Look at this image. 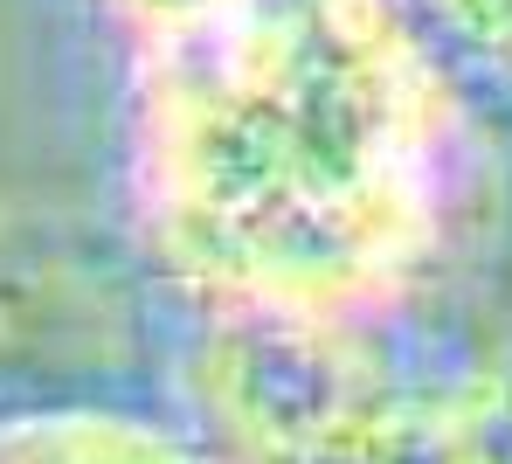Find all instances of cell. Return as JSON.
<instances>
[{
	"label": "cell",
	"instance_id": "1",
	"mask_svg": "<svg viewBox=\"0 0 512 464\" xmlns=\"http://www.w3.org/2000/svg\"><path fill=\"white\" fill-rule=\"evenodd\" d=\"M436 91L395 0H201L146 35V181L173 250L326 312L423 236Z\"/></svg>",
	"mask_w": 512,
	"mask_h": 464
},
{
	"label": "cell",
	"instance_id": "2",
	"mask_svg": "<svg viewBox=\"0 0 512 464\" xmlns=\"http://www.w3.org/2000/svg\"><path fill=\"white\" fill-rule=\"evenodd\" d=\"M7 464H194L187 451H173L167 437L125 430V423H70L49 430L35 444H21Z\"/></svg>",
	"mask_w": 512,
	"mask_h": 464
}]
</instances>
